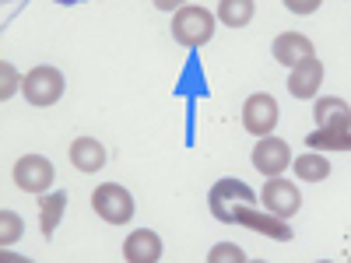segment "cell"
<instances>
[{
  "label": "cell",
  "mask_w": 351,
  "mask_h": 263,
  "mask_svg": "<svg viewBox=\"0 0 351 263\" xmlns=\"http://www.w3.org/2000/svg\"><path fill=\"white\" fill-rule=\"evenodd\" d=\"M215 36V14L208 8L186 4L180 11H172V39L180 42L183 49H200L208 46Z\"/></svg>",
  "instance_id": "1"
},
{
  "label": "cell",
  "mask_w": 351,
  "mask_h": 263,
  "mask_svg": "<svg viewBox=\"0 0 351 263\" xmlns=\"http://www.w3.org/2000/svg\"><path fill=\"white\" fill-rule=\"evenodd\" d=\"M64 74L56 67H32L21 81V95L28 99V105H39V109H49L64 99Z\"/></svg>",
  "instance_id": "2"
},
{
  "label": "cell",
  "mask_w": 351,
  "mask_h": 263,
  "mask_svg": "<svg viewBox=\"0 0 351 263\" xmlns=\"http://www.w3.org/2000/svg\"><path fill=\"white\" fill-rule=\"evenodd\" d=\"M92 211L106 225H127L134 218V193L120 183H102L92 193Z\"/></svg>",
  "instance_id": "3"
},
{
  "label": "cell",
  "mask_w": 351,
  "mask_h": 263,
  "mask_svg": "<svg viewBox=\"0 0 351 263\" xmlns=\"http://www.w3.org/2000/svg\"><path fill=\"white\" fill-rule=\"evenodd\" d=\"M260 197L243 183V179H218L208 193V208L211 214L221 221V225H232V211L239 208V203H256Z\"/></svg>",
  "instance_id": "4"
},
{
  "label": "cell",
  "mask_w": 351,
  "mask_h": 263,
  "mask_svg": "<svg viewBox=\"0 0 351 263\" xmlns=\"http://www.w3.org/2000/svg\"><path fill=\"white\" fill-rule=\"evenodd\" d=\"M11 179L25 193H46L56 179V172H53V162L43 155H21L11 168Z\"/></svg>",
  "instance_id": "5"
},
{
  "label": "cell",
  "mask_w": 351,
  "mask_h": 263,
  "mask_svg": "<svg viewBox=\"0 0 351 263\" xmlns=\"http://www.w3.org/2000/svg\"><path fill=\"white\" fill-rule=\"evenodd\" d=\"M232 221L236 225H246L250 231L256 236H267V239H278V242H288L291 239V225L278 214H271L267 208L256 211V203H239L236 211H232Z\"/></svg>",
  "instance_id": "6"
},
{
  "label": "cell",
  "mask_w": 351,
  "mask_h": 263,
  "mask_svg": "<svg viewBox=\"0 0 351 263\" xmlns=\"http://www.w3.org/2000/svg\"><path fill=\"white\" fill-rule=\"evenodd\" d=\"M278 116H281V112H278V99L267 95V92H256V95H250V99L243 102V127H246V134H253V137L274 134Z\"/></svg>",
  "instance_id": "7"
},
{
  "label": "cell",
  "mask_w": 351,
  "mask_h": 263,
  "mask_svg": "<svg viewBox=\"0 0 351 263\" xmlns=\"http://www.w3.org/2000/svg\"><path fill=\"white\" fill-rule=\"evenodd\" d=\"M260 203L267 208L271 214H278V218H291V214H299V208H302V193H299V186L291 183V179H281V175H271L267 179V186L260 190Z\"/></svg>",
  "instance_id": "8"
},
{
  "label": "cell",
  "mask_w": 351,
  "mask_h": 263,
  "mask_svg": "<svg viewBox=\"0 0 351 263\" xmlns=\"http://www.w3.org/2000/svg\"><path fill=\"white\" fill-rule=\"evenodd\" d=\"M250 162H253V168L263 175V179H271V175H281L285 168H291V148H288L281 137L267 134V137L256 140Z\"/></svg>",
  "instance_id": "9"
},
{
  "label": "cell",
  "mask_w": 351,
  "mask_h": 263,
  "mask_svg": "<svg viewBox=\"0 0 351 263\" xmlns=\"http://www.w3.org/2000/svg\"><path fill=\"white\" fill-rule=\"evenodd\" d=\"M319 84H324V64L309 56V60L295 64L288 71V92L291 99H316L319 95Z\"/></svg>",
  "instance_id": "10"
},
{
  "label": "cell",
  "mask_w": 351,
  "mask_h": 263,
  "mask_svg": "<svg viewBox=\"0 0 351 263\" xmlns=\"http://www.w3.org/2000/svg\"><path fill=\"white\" fill-rule=\"evenodd\" d=\"M313 120L319 130H351V105L337 95L313 99Z\"/></svg>",
  "instance_id": "11"
},
{
  "label": "cell",
  "mask_w": 351,
  "mask_h": 263,
  "mask_svg": "<svg viewBox=\"0 0 351 263\" xmlns=\"http://www.w3.org/2000/svg\"><path fill=\"white\" fill-rule=\"evenodd\" d=\"M271 53H274V60L285 64L288 71L295 67V64H302V60H309V56H316L309 36H302V32H281V36L274 39Z\"/></svg>",
  "instance_id": "12"
},
{
  "label": "cell",
  "mask_w": 351,
  "mask_h": 263,
  "mask_svg": "<svg viewBox=\"0 0 351 263\" xmlns=\"http://www.w3.org/2000/svg\"><path fill=\"white\" fill-rule=\"evenodd\" d=\"M123 260L127 263H158L162 260V239L152 228H137L123 242Z\"/></svg>",
  "instance_id": "13"
},
{
  "label": "cell",
  "mask_w": 351,
  "mask_h": 263,
  "mask_svg": "<svg viewBox=\"0 0 351 263\" xmlns=\"http://www.w3.org/2000/svg\"><path fill=\"white\" fill-rule=\"evenodd\" d=\"M67 155H71V165H74L77 172H99V168L106 165V148H102V140H95V137H77V140H71Z\"/></svg>",
  "instance_id": "14"
},
{
  "label": "cell",
  "mask_w": 351,
  "mask_h": 263,
  "mask_svg": "<svg viewBox=\"0 0 351 263\" xmlns=\"http://www.w3.org/2000/svg\"><path fill=\"white\" fill-rule=\"evenodd\" d=\"M291 168H295V179H302V183H324L327 175H330V162H327L324 151L299 155L295 162H291Z\"/></svg>",
  "instance_id": "15"
},
{
  "label": "cell",
  "mask_w": 351,
  "mask_h": 263,
  "mask_svg": "<svg viewBox=\"0 0 351 263\" xmlns=\"http://www.w3.org/2000/svg\"><path fill=\"white\" fill-rule=\"evenodd\" d=\"M67 211V193H46L39 197V228H43V239H53L56 225H60Z\"/></svg>",
  "instance_id": "16"
},
{
  "label": "cell",
  "mask_w": 351,
  "mask_h": 263,
  "mask_svg": "<svg viewBox=\"0 0 351 263\" xmlns=\"http://www.w3.org/2000/svg\"><path fill=\"white\" fill-rule=\"evenodd\" d=\"M306 144H309V151H351V130H313L309 137H306Z\"/></svg>",
  "instance_id": "17"
},
{
  "label": "cell",
  "mask_w": 351,
  "mask_h": 263,
  "mask_svg": "<svg viewBox=\"0 0 351 263\" xmlns=\"http://www.w3.org/2000/svg\"><path fill=\"white\" fill-rule=\"evenodd\" d=\"M253 0H218V21L228 28H246L253 21Z\"/></svg>",
  "instance_id": "18"
},
{
  "label": "cell",
  "mask_w": 351,
  "mask_h": 263,
  "mask_svg": "<svg viewBox=\"0 0 351 263\" xmlns=\"http://www.w3.org/2000/svg\"><path fill=\"white\" fill-rule=\"evenodd\" d=\"M21 231H25L21 214H14V211H0V246H14V242L21 239Z\"/></svg>",
  "instance_id": "19"
},
{
  "label": "cell",
  "mask_w": 351,
  "mask_h": 263,
  "mask_svg": "<svg viewBox=\"0 0 351 263\" xmlns=\"http://www.w3.org/2000/svg\"><path fill=\"white\" fill-rule=\"evenodd\" d=\"M208 263H246V253L236 242H218V246H211Z\"/></svg>",
  "instance_id": "20"
},
{
  "label": "cell",
  "mask_w": 351,
  "mask_h": 263,
  "mask_svg": "<svg viewBox=\"0 0 351 263\" xmlns=\"http://www.w3.org/2000/svg\"><path fill=\"white\" fill-rule=\"evenodd\" d=\"M0 77H4V84H0V99L8 102V99H11L14 92H18V88H21V81H25V77H18V71H14V67H11L8 60L0 64Z\"/></svg>",
  "instance_id": "21"
},
{
  "label": "cell",
  "mask_w": 351,
  "mask_h": 263,
  "mask_svg": "<svg viewBox=\"0 0 351 263\" xmlns=\"http://www.w3.org/2000/svg\"><path fill=\"white\" fill-rule=\"evenodd\" d=\"M324 0H285V8L291 11V14H313Z\"/></svg>",
  "instance_id": "22"
},
{
  "label": "cell",
  "mask_w": 351,
  "mask_h": 263,
  "mask_svg": "<svg viewBox=\"0 0 351 263\" xmlns=\"http://www.w3.org/2000/svg\"><path fill=\"white\" fill-rule=\"evenodd\" d=\"M155 8L158 11H180V8H186V0H155Z\"/></svg>",
  "instance_id": "23"
}]
</instances>
